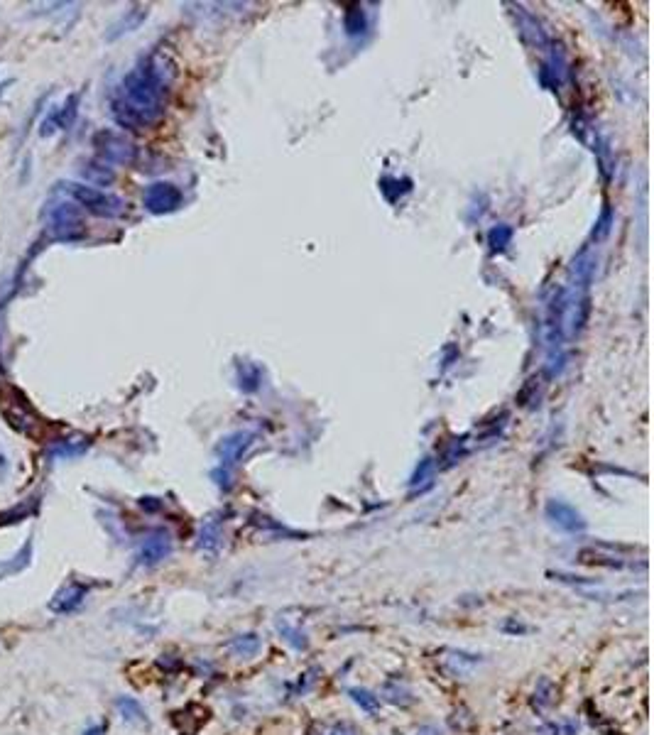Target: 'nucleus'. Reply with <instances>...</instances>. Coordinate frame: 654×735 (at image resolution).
Returning <instances> with one entry per match:
<instances>
[{
  "label": "nucleus",
  "mask_w": 654,
  "mask_h": 735,
  "mask_svg": "<svg viewBox=\"0 0 654 735\" xmlns=\"http://www.w3.org/2000/svg\"><path fill=\"white\" fill-rule=\"evenodd\" d=\"M115 706H118L120 716H123L127 723H147L145 708L137 704V701L132 699V696H120V699L115 701Z\"/></svg>",
  "instance_id": "6e6552de"
},
{
  "label": "nucleus",
  "mask_w": 654,
  "mask_h": 735,
  "mask_svg": "<svg viewBox=\"0 0 654 735\" xmlns=\"http://www.w3.org/2000/svg\"><path fill=\"white\" fill-rule=\"evenodd\" d=\"M556 696V686L551 684L549 679H539V684H537V691H534V704L539 708H546L554 701Z\"/></svg>",
  "instance_id": "ddd939ff"
},
{
  "label": "nucleus",
  "mask_w": 654,
  "mask_h": 735,
  "mask_svg": "<svg viewBox=\"0 0 654 735\" xmlns=\"http://www.w3.org/2000/svg\"><path fill=\"white\" fill-rule=\"evenodd\" d=\"M169 549H172V542H169V537L164 535V532L152 535L150 540H145L140 554H137V564H142V566H155V564H159L167 557Z\"/></svg>",
  "instance_id": "39448f33"
},
{
  "label": "nucleus",
  "mask_w": 654,
  "mask_h": 735,
  "mask_svg": "<svg viewBox=\"0 0 654 735\" xmlns=\"http://www.w3.org/2000/svg\"><path fill=\"white\" fill-rule=\"evenodd\" d=\"M549 513L551 518L559 522L561 527H566V530H578V527H583L581 518H578L571 508H566V505H549Z\"/></svg>",
  "instance_id": "1a4fd4ad"
},
{
  "label": "nucleus",
  "mask_w": 654,
  "mask_h": 735,
  "mask_svg": "<svg viewBox=\"0 0 654 735\" xmlns=\"http://www.w3.org/2000/svg\"><path fill=\"white\" fill-rule=\"evenodd\" d=\"M277 630L282 635V640H285L287 644H292L294 649H306L309 647V640H306V632L302 630L299 625H294V622L289 620V617H277Z\"/></svg>",
  "instance_id": "423d86ee"
},
{
  "label": "nucleus",
  "mask_w": 654,
  "mask_h": 735,
  "mask_svg": "<svg viewBox=\"0 0 654 735\" xmlns=\"http://www.w3.org/2000/svg\"><path fill=\"white\" fill-rule=\"evenodd\" d=\"M74 106H76V96H69L67 103L62 106L59 113H57V118H54V122H57V127H59V130H64V127L71 125L74 113H76V108H74Z\"/></svg>",
  "instance_id": "2eb2a0df"
},
{
  "label": "nucleus",
  "mask_w": 654,
  "mask_h": 735,
  "mask_svg": "<svg viewBox=\"0 0 654 735\" xmlns=\"http://www.w3.org/2000/svg\"><path fill=\"white\" fill-rule=\"evenodd\" d=\"M30 557H32V542L28 540V542H25V547H23V552H18L13 557V559H20V562L0 564V576H13V574H20L30 564Z\"/></svg>",
  "instance_id": "9d476101"
},
{
  "label": "nucleus",
  "mask_w": 654,
  "mask_h": 735,
  "mask_svg": "<svg viewBox=\"0 0 654 735\" xmlns=\"http://www.w3.org/2000/svg\"><path fill=\"white\" fill-rule=\"evenodd\" d=\"M67 189L71 191V196L79 201V204H84L86 209H91L93 214H101V216H113L118 214V201L110 199V196L101 194V191L91 189V186H79V184H67Z\"/></svg>",
  "instance_id": "f03ea898"
},
{
  "label": "nucleus",
  "mask_w": 654,
  "mask_h": 735,
  "mask_svg": "<svg viewBox=\"0 0 654 735\" xmlns=\"http://www.w3.org/2000/svg\"><path fill=\"white\" fill-rule=\"evenodd\" d=\"M481 659L476 654H466V652H449V664L454 667V672L464 674L468 669H473Z\"/></svg>",
  "instance_id": "4468645a"
},
{
  "label": "nucleus",
  "mask_w": 654,
  "mask_h": 735,
  "mask_svg": "<svg viewBox=\"0 0 654 735\" xmlns=\"http://www.w3.org/2000/svg\"><path fill=\"white\" fill-rule=\"evenodd\" d=\"M86 596H88V586L71 581V583L64 586V588L57 591V596L50 600V610L59 612V615L74 612L76 608H81V603L86 600Z\"/></svg>",
  "instance_id": "20e7f679"
},
{
  "label": "nucleus",
  "mask_w": 654,
  "mask_h": 735,
  "mask_svg": "<svg viewBox=\"0 0 654 735\" xmlns=\"http://www.w3.org/2000/svg\"><path fill=\"white\" fill-rule=\"evenodd\" d=\"M228 649L238 657H253L260 652V637L255 632H246V635H236L228 642Z\"/></svg>",
  "instance_id": "0eeeda50"
},
{
  "label": "nucleus",
  "mask_w": 654,
  "mask_h": 735,
  "mask_svg": "<svg viewBox=\"0 0 654 735\" xmlns=\"http://www.w3.org/2000/svg\"><path fill=\"white\" fill-rule=\"evenodd\" d=\"M328 735H355V728L348 726V723H341V726H333Z\"/></svg>",
  "instance_id": "dca6fc26"
},
{
  "label": "nucleus",
  "mask_w": 654,
  "mask_h": 735,
  "mask_svg": "<svg viewBox=\"0 0 654 735\" xmlns=\"http://www.w3.org/2000/svg\"><path fill=\"white\" fill-rule=\"evenodd\" d=\"M417 735H441V733L436 731L434 726H424V728H419V733H417Z\"/></svg>",
  "instance_id": "a211bd4d"
},
{
  "label": "nucleus",
  "mask_w": 654,
  "mask_h": 735,
  "mask_svg": "<svg viewBox=\"0 0 654 735\" xmlns=\"http://www.w3.org/2000/svg\"><path fill=\"white\" fill-rule=\"evenodd\" d=\"M382 696H385L390 704H397V706H409L412 704V694L405 689V686H400L397 681H387L385 686H382Z\"/></svg>",
  "instance_id": "9b49d317"
},
{
  "label": "nucleus",
  "mask_w": 654,
  "mask_h": 735,
  "mask_svg": "<svg viewBox=\"0 0 654 735\" xmlns=\"http://www.w3.org/2000/svg\"><path fill=\"white\" fill-rule=\"evenodd\" d=\"M105 733V726H103V723H101V726H93V728H88V731L86 733H84V735H103Z\"/></svg>",
  "instance_id": "f3484780"
},
{
  "label": "nucleus",
  "mask_w": 654,
  "mask_h": 735,
  "mask_svg": "<svg viewBox=\"0 0 654 735\" xmlns=\"http://www.w3.org/2000/svg\"><path fill=\"white\" fill-rule=\"evenodd\" d=\"M47 231L57 241H76L84 231V221L74 206L59 204L47 214Z\"/></svg>",
  "instance_id": "f257e3e1"
},
{
  "label": "nucleus",
  "mask_w": 654,
  "mask_h": 735,
  "mask_svg": "<svg viewBox=\"0 0 654 735\" xmlns=\"http://www.w3.org/2000/svg\"><path fill=\"white\" fill-rule=\"evenodd\" d=\"M13 402L10 399H5L3 402V412L5 417H8V422L13 424L15 429H20L23 434H32V429L40 424V419L32 414V409L28 407V402L23 399V395H18V392H13Z\"/></svg>",
  "instance_id": "7ed1b4c3"
},
{
  "label": "nucleus",
  "mask_w": 654,
  "mask_h": 735,
  "mask_svg": "<svg viewBox=\"0 0 654 735\" xmlns=\"http://www.w3.org/2000/svg\"><path fill=\"white\" fill-rule=\"evenodd\" d=\"M348 696L368 713H375L377 708H380V696H375L373 691H368V689H350Z\"/></svg>",
  "instance_id": "f8f14e48"
}]
</instances>
